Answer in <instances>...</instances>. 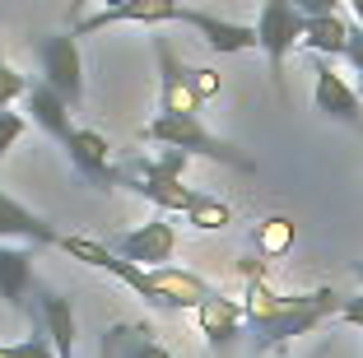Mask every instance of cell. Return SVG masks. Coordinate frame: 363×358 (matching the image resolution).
<instances>
[{
    "label": "cell",
    "mask_w": 363,
    "mask_h": 358,
    "mask_svg": "<svg viewBox=\"0 0 363 358\" xmlns=\"http://www.w3.org/2000/svg\"><path fill=\"white\" fill-rule=\"evenodd\" d=\"M345 298L335 289H312V293H275L266 279H247L242 321L257 335V349H279L289 340L317 330L321 321L340 316Z\"/></svg>",
    "instance_id": "6da1fadb"
},
{
    "label": "cell",
    "mask_w": 363,
    "mask_h": 358,
    "mask_svg": "<svg viewBox=\"0 0 363 358\" xmlns=\"http://www.w3.org/2000/svg\"><path fill=\"white\" fill-rule=\"evenodd\" d=\"M103 274L121 279V284L145 307H154V312H196L210 293H219L214 284H205L201 274H191V270H177V265H154V270H145V265L126 261V256H112Z\"/></svg>",
    "instance_id": "7a4b0ae2"
},
{
    "label": "cell",
    "mask_w": 363,
    "mask_h": 358,
    "mask_svg": "<svg viewBox=\"0 0 363 358\" xmlns=\"http://www.w3.org/2000/svg\"><path fill=\"white\" fill-rule=\"evenodd\" d=\"M140 140L163 145V149H182L186 158H210V163H224V168H238V172H257V163H252L242 149L228 145V140H219L214 130H205V121L196 112H186V116L159 112L154 121L140 126Z\"/></svg>",
    "instance_id": "3957f363"
},
{
    "label": "cell",
    "mask_w": 363,
    "mask_h": 358,
    "mask_svg": "<svg viewBox=\"0 0 363 358\" xmlns=\"http://www.w3.org/2000/svg\"><path fill=\"white\" fill-rule=\"evenodd\" d=\"M186 163H191V158L182 154V149H163V154H154V158H135L130 168H117V186L135 191L140 201H150L154 210H163V214H182L196 201V191L182 186Z\"/></svg>",
    "instance_id": "277c9868"
},
{
    "label": "cell",
    "mask_w": 363,
    "mask_h": 358,
    "mask_svg": "<svg viewBox=\"0 0 363 358\" xmlns=\"http://www.w3.org/2000/svg\"><path fill=\"white\" fill-rule=\"evenodd\" d=\"M303 14L294 10V0H266L261 5V19H257V47L266 52L270 61V79H275V89L284 94V61L289 52L303 43Z\"/></svg>",
    "instance_id": "5b68a950"
},
{
    "label": "cell",
    "mask_w": 363,
    "mask_h": 358,
    "mask_svg": "<svg viewBox=\"0 0 363 358\" xmlns=\"http://www.w3.org/2000/svg\"><path fill=\"white\" fill-rule=\"evenodd\" d=\"M38 61H43V84H52L70 107L84 98V56H79V38L70 28L47 33L38 43Z\"/></svg>",
    "instance_id": "8992f818"
},
{
    "label": "cell",
    "mask_w": 363,
    "mask_h": 358,
    "mask_svg": "<svg viewBox=\"0 0 363 358\" xmlns=\"http://www.w3.org/2000/svg\"><path fill=\"white\" fill-rule=\"evenodd\" d=\"M107 247H112L117 256H126V261L154 270V265L172 261V252H177V228L168 223V214H159V219H150V223H140V228L121 233V237H112Z\"/></svg>",
    "instance_id": "52a82bcc"
},
{
    "label": "cell",
    "mask_w": 363,
    "mask_h": 358,
    "mask_svg": "<svg viewBox=\"0 0 363 358\" xmlns=\"http://www.w3.org/2000/svg\"><path fill=\"white\" fill-rule=\"evenodd\" d=\"M312 103H317L321 116H331V121L363 126V98H359V89H354L345 74H335L326 56H317V70H312Z\"/></svg>",
    "instance_id": "ba28073f"
},
{
    "label": "cell",
    "mask_w": 363,
    "mask_h": 358,
    "mask_svg": "<svg viewBox=\"0 0 363 358\" xmlns=\"http://www.w3.org/2000/svg\"><path fill=\"white\" fill-rule=\"evenodd\" d=\"M182 14V0H121L112 10H98L84 14V19L70 23L75 38H89V33H103V28H117V23H177Z\"/></svg>",
    "instance_id": "9c48e42d"
},
{
    "label": "cell",
    "mask_w": 363,
    "mask_h": 358,
    "mask_svg": "<svg viewBox=\"0 0 363 358\" xmlns=\"http://www.w3.org/2000/svg\"><path fill=\"white\" fill-rule=\"evenodd\" d=\"M65 158H70V168L89 181V186H117V168H112V145H107L103 130H89V126H75L70 140H65Z\"/></svg>",
    "instance_id": "30bf717a"
},
{
    "label": "cell",
    "mask_w": 363,
    "mask_h": 358,
    "mask_svg": "<svg viewBox=\"0 0 363 358\" xmlns=\"http://www.w3.org/2000/svg\"><path fill=\"white\" fill-rule=\"evenodd\" d=\"M177 23L196 28L205 38V47L219 56H238V52H257V28L252 23H238V19H219V14H205V10H182Z\"/></svg>",
    "instance_id": "8fae6325"
},
{
    "label": "cell",
    "mask_w": 363,
    "mask_h": 358,
    "mask_svg": "<svg viewBox=\"0 0 363 358\" xmlns=\"http://www.w3.org/2000/svg\"><path fill=\"white\" fill-rule=\"evenodd\" d=\"M154 56H159V112L168 116H186L196 112V98L186 89V65L177 61V52L168 47V38H154Z\"/></svg>",
    "instance_id": "7c38bea8"
},
{
    "label": "cell",
    "mask_w": 363,
    "mask_h": 358,
    "mask_svg": "<svg viewBox=\"0 0 363 358\" xmlns=\"http://www.w3.org/2000/svg\"><path fill=\"white\" fill-rule=\"evenodd\" d=\"M196 326H201L210 354H224V349L242 335V307H238L233 298H224V293H210L201 307H196Z\"/></svg>",
    "instance_id": "4fadbf2b"
},
{
    "label": "cell",
    "mask_w": 363,
    "mask_h": 358,
    "mask_svg": "<svg viewBox=\"0 0 363 358\" xmlns=\"http://www.w3.org/2000/svg\"><path fill=\"white\" fill-rule=\"evenodd\" d=\"M23 112H28V121L43 130V135H52L56 145H65L70 130H75V126H70V103H65L52 84H43V79L28 84V94H23Z\"/></svg>",
    "instance_id": "5bb4252c"
},
{
    "label": "cell",
    "mask_w": 363,
    "mask_h": 358,
    "mask_svg": "<svg viewBox=\"0 0 363 358\" xmlns=\"http://www.w3.org/2000/svg\"><path fill=\"white\" fill-rule=\"evenodd\" d=\"M0 242H33V247H56V228L19 205L10 191H0Z\"/></svg>",
    "instance_id": "9a60e30c"
},
{
    "label": "cell",
    "mask_w": 363,
    "mask_h": 358,
    "mask_svg": "<svg viewBox=\"0 0 363 358\" xmlns=\"http://www.w3.org/2000/svg\"><path fill=\"white\" fill-rule=\"evenodd\" d=\"M38 321H43V335L52 340L56 358L75 354L79 326H75V307H70V298H65V293H43V298H38Z\"/></svg>",
    "instance_id": "2e32d148"
},
{
    "label": "cell",
    "mask_w": 363,
    "mask_h": 358,
    "mask_svg": "<svg viewBox=\"0 0 363 358\" xmlns=\"http://www.w3.org/2000/svg\"><path fill=\"white\" fill-rule=\"evenodd\" d=\"M28 289H33V252L0 242V298L14 312H28Z\"/></svg>",
    "instance_id": "e0dca14e"
},
{
    "label": "cell",
    "mask_w": 363,
    "mask_h": 358,
    "mask_svg": "<svg viewBox=\"0 0 363 358\" xmlns=\"http://www.w3.org/2000/svg\"><path fill=\"white\" fill-rule=\"evenodd\" d=\"M303 47H308L312 56H345L350 52V23L340 19V14H317V19L303 23Z\"/></svg>",
    "instance_id": "ac0fdd59"
},
{
    "label": "cell",
    "mask_w": 363,
    "mask_h": 358,
    "mask_svg": "<svg viewBox=\"0 0 363 358\" xmlns=\"http://www.w3.org/2000/svg\"><path fill=\"white\" fill-rule=\"evenodd\" d=\"M103 358H172L150 340V326H112L103 335Z\"/></svg>",
    "instance_id": "d6986e66"
},
{
    "label": "cell",
    "mask_w": 363,
    "mask_h": 358,
    "mask_svg": "<svg viewBox=\"0 0 363 358\" xmlns=\"http://www.w3.org/2000/svg\"><path fill=\"white\" fill-rule=\"evenodd\" d=\"M186 223H191L196 233H224L228 223H233V210H228V201H219V196H205V191H196V201L186 205Z\"/></svg>",
    "instance_id": "ffe728a7"
},
{
    "label": "cell",
    "mask_w": 363,
    "mask_h": 358,
    "mask_svg": "<svg viewBox=\"0 0 363 358\" xmlns=\"http://www.w3.org/2000/svg\"><path fill=\"white\" fill-rule=\"evenodd\" d=\"M294 247V223L289 219H266V223H257V256L261 261H279V256Z\"/></svg>",
    "instance_id": "44dd1931"
},
{
    "label": "cell",
    "mask_w": 363,
    "mask_h": 358,
    "mask_svg": "<svg viewBox=\"0 0 363 358\" xmlns=\"http://www.w3.org/2000/svg\"><path fill=\"white\" fill-rule=\"evenodd\" d=\"M28 84H33L28 74H19L5 56H0V107H10L14 98H23V94H28Z\"/></svg>",
    "instance_id": "7402d4cb"
},
{
    "label": "cell",
    "mask_w": 363,
    "mask_h": 358,
    "mask_svg": "<svg viewBox=\"0 0 363 358\" xmlns=\"http://www.w3.org/2000/svg\"><path fill=\"white\" fill-rule=\"evenodd\" d=\"M23 130H28V116L10 112V107H0V158H5L14 145H19V135H23Z\"/></svg>",
    "instance_id": "603a6c76"
},
{
    "label": "cell",
    "mask_w": 363,
    "mask_h": 358,
    "mask_svg": "<svg viewBox=\"0 0 363 358\" xmlns=\"http://www.w3.org/2000/svg\"><path fill=\"white\" fill-rule=\"evenodd\" d=\"M186 89H191L196 103H205V98L219 94V74H214L210 65H196V70H186Z\"/></svg>",
    "instance_id": "cb8c5ba5"
},
{
    "label": "cell",
    "mask_w": 363,
    "mask_h": 358,
    "mask_svg": "<svg viewBox=\"0 0 363 358\" xmlns=\"http://www.w3.org/2000/svg\"><path fill=\"white\" fill-rule=\"evenodd\" d=\"M294 10H298L303 19H317V14H335L340 0H294Z\"/></svg>",
    "instance_id": "d4e9b609"
},
{
    "label": "cell",
    "mask_w": 363,
    "mask_h": 358,
    "mask_svg": "<svg viewBox=\"0 0 363 358\" xmlns=\"http://www.w3.org/2000/svg\"><path fill=\"white\" fill-rule=\"evenodd\" d=\"M340 321H345V326H363V293L340 303Z\"/></svg>",
    "instance_id": "484cf974"
},
{
    "label": "cell",
    "mask_w": 363,
    "mask_h": 358,
    "mask_svg": "<svg viewBox=\"0 0 363 358\" xmlns=\"http://www.w3.org/2000/svg\"><path fill=\"white\" fill-rule=\"evenodd\" d=\"M345 61H350L354 74H359V98H363V52H345Z\"/></svg>",
    "instance_id": "4316f807"
},
{
    "label": "cell",
    "mask_w": 363,
    "mask_h": 358,
    "mask_svg": "<svg viewBox=\"0 0 363 358\" xmlns=\"http://www.w3.org/2000/svg\"><path fill=\"white\" fill-rule=\"evenodd\" d=\"M350 10H354V19L363 23V0H350Z\"/></svg>",
    "instance_id": "83f0119b"
},
{
    "label": "cell",
    "mask_w": 363,
    "mask_h": 358,
    "mask_svg": "<svg viewBox=\"0 0 363 358\" xmlns=\"http://www.w3.org/2000/svg\"><path fill=\"white\" fill-rule=\"evenodd\" d=\"M98 5H103V10H112V5H121V0H98Z\"/></svg>",
    "instance_id": "f1b7e54d"
},
{
    "label": "cell",
    "mask_w": 363,
    "mask_h": 358,
    "mask_svg": "<svg viewBox=\"0 0 363 358\" xmlns=\"http://www.w3.org/2000/svg\"><path fill=\"white\" fill-rule=\"evenodd\" d=\"M359 279H363V265H359Z\"/></svg>",
    "instance_id": "f546056e"
}]
</instances>
